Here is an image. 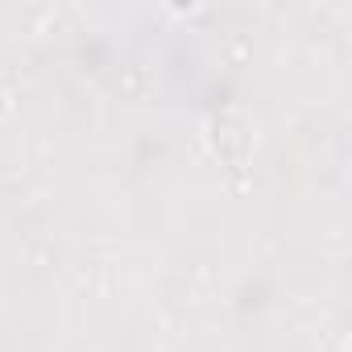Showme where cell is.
I'll return each instance as SVG.
<instances>
[{"mask_svg":"<svg viewBox=\"0 0 352 352\" xmlns=\"http://www.w3.org/2000/svg\"><path fill=\"white\" fill-rule=\"evenodd\" d=\"M208 145L228 170H245L257 149V120L245 108H220L208 116Z\"/></svg>","mask_w":352,"mask_h":352,"instance_id":"cell-1","label":"cell"},{"mask_svg":"<svg viewBox=\"0 0 352 352\" xmlns=\"http://www.w3.org/2000/svg\"><path fill=\"white\" fill-rule=\"evenodd\" d=\"M5 108H9V100H5V96H0V112H5Z\"/></svg>","mask_w":352,"mask_h":352,"instance_id":"cell-2","label":"cell"}]
</instances>
